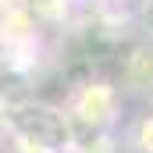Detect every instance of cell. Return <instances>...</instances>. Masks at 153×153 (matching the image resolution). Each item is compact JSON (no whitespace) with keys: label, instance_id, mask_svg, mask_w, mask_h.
Instances as JSON below:
<instances>
[{"label":"cell","instance_id":"cell-1","mask_svg":"<svg viewBox=\"0 0 153 153\" xmlns=\"http://www.w3.org/2000/svg\"><path fill=\"white\" fill-rule=\"evenodd\" d=\"M11 121L29 135V139H39L43 146H61L64 143V135H68V128H64V121L53 114V111H46V107H18Z\"/></svg>","mask_w":153,"mask_h":153}]
</instances>
